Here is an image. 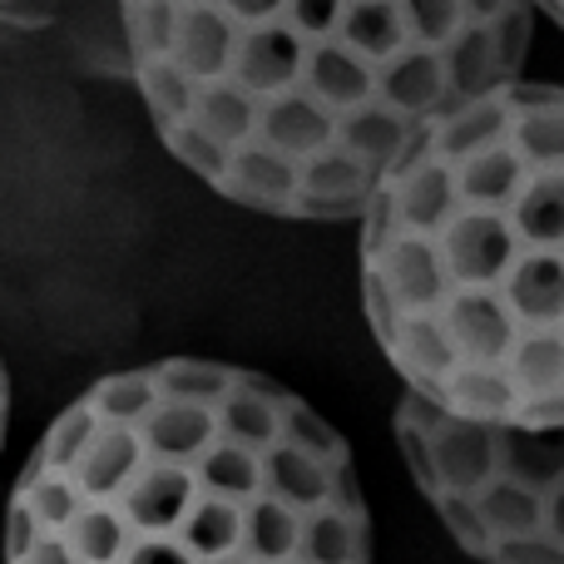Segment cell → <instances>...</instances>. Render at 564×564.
<instances>
[{"instance_id": "obj_1", "label": "cell", "mask_w": 564, "mask_h": 564, "mask_svg": "<svg viewBox=\"0 0 564 564\" xmlns=\"http://www.w3.org/2000/svg\"><path fill=\"white\" fill-rule=\"evenodd\" d=\"M119 15L169 154L292 224L361 218L391 164L530 50V0H119Z\"/></svg>"}, {"instance_id": "obj_2", "label": "cell", "mask_w": 564, "mask_h": 564, "mask_svg": "<svg viewBox=\"0 0 564 564\" xmlns=\"http://www.w3.org/2000/svg\"><path fill=\"white\" fill-rule=\"evenodd\" d=\"M6 564H371L347 441L273 377L164 357L85 387L25 456Z\"/></svg>"}, {"instance_id": "obj_3", "label": "cell", "mask_w": 564, "mask_h": 564, "mask_svg": "<svg viewBox=\"0 0 564 564\" xmlns=\"http://www.w3.org/2000/svg\"><path fill=\"white\" fill-rule=\"evenodd\" d=\"M361 307L406 397L564 426V89L510 85L431 124L361 208Z\"/></svg>"}, {"instance_id": "obj_4", "label": "cell", "mask_w": 564, "mask_h": 564, "mask_svg": "<svg viewBox=\"0 0 564 564\" xmlns=\"http://www.w3.org/2000/svg\"><path fill=\"white\" fill-rule=\"evenodd\" d=\"M397 446L436 520L480 564H564V426L460 421L397 401Z\"/></svg>"}, {"instance_id": "obj_5", "label": "cell", "mask_w": 564, "mask_h": 564, "mask_svg": "<svg viewBox=\"0 0 564 564\" xmlns=\"http://www.w3.org/2000/svg\"><path fill=\"white\" fill-rule=\"evenodd\" d=\"M6 431H10V377L6 361H0V446H6Z\"/></svg>"}, {"instance_id": "obj_6", "label": "cell", "mask_w": 564, "mask_h": 564, "mask_svg": "<svg viewBox=\"0 0 564 564\" xmlns=\"http://www.w3.org/2000/svg\"><path fill=\"white\" fill-rule=\"evenodd\" d=\"M530 10H545V15L564 30V0H530Z\"/></svg>"}, {"instance_id": "obj_7", "label": "cell", "mask_w": 564, "mask_h": 564, "mask_svg": "<svg viewBox=\"0 0 564 564\" xmlns=\"http://www.w3.org/2000/svg\"><path fill=\"white\" fill-rule=\"evenodd\" d=\"M0 6H10V0H0Z\"/></svg>"}]
</instances>
